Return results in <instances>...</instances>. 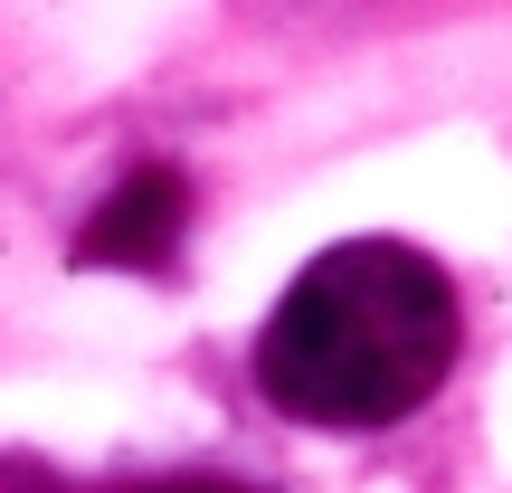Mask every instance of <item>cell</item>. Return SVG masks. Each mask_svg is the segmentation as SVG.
<instances>
[{"mask_svg": "<svg viewBox=\"0 0 512 493\" xmlns=\"http://www.w3.org/2000/svg\"><path fill=\"white\" fill-rule=\"evenodd\" d=\"M181 228H190V181L171 162H143L133 181H114L95 200L86 238H76V266H114V275H162L181 256Z\"/></svg>", "mask_w": 512, "mask_h": 493, "instance_id": "2", "label": "cell"}, {"mask_svg": "<svg viewBox=\"0 0 512 493\" xmlns=\"http://www.w3.org/2000/svg\"><path fill=\"white\" fill-rule=\"evenodd\" d=\"M465 313L437 256L399 238H342L323 247L256 332V389L304 427H399L437 399L456 370Z\"/></svg>", "mask_w": 512, "mask_h": 493, "instance_id": "1", "label": "cell"}, {"mask_svg": "<svg viewBox=\"0 0 512 493\" xmlns=\"http://www.w3.org/2000/svg\"><path fill=\"white\" fill-rule=\"evenodd\" d=\"M143 493H247V484H219V475H181V484H143Z\"/></svg>", "mask_w": 512, "mask_h": 493, "instance_id": "3", "label": "cell"}]
</instances>
